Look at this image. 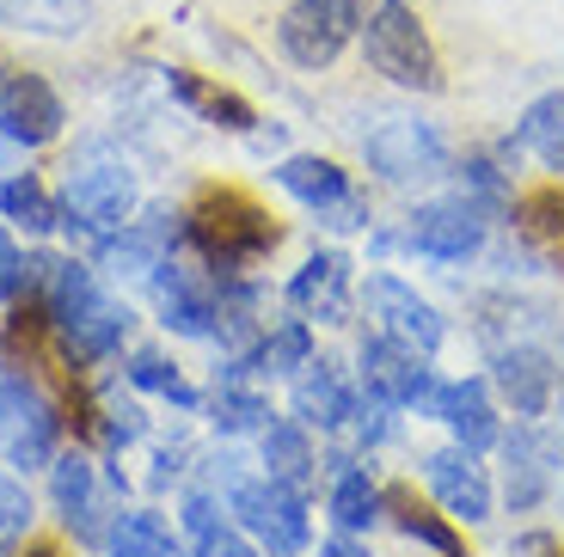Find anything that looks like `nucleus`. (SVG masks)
<instances>
[{
	"mask_svg": "<svg viewBox=\"0 0 564 557\" xmlns=\"http://www.w3.org/2000/svg\"><path fill=\"white\" fill-rule=\"evenodd\" d=\"M50 490H56V509H62L68 527L99 533V472H93L80 454H68V460L50 466Z\"/></svg>",
	"mask_w": 564,
	"mask_h": 557,
	"instance_id": "412c9836",
	"label": "nucleus"
},
{
	"mask_svg": "<svg viewBox=\"0 0 564 557\" xmlns=\"http://www.w3.org/2000/svg\"><path fill=\"white\" fill-rule=\"evenodd\" d=\"M25 557H62V551H50V545H37V551H25Z\"/></svg>",
	"mask_w": 564,
	"mask_h": 557,
	"instance_id": "4c0bfd02",
	"label": "nucleus"
},
{
	"mask_svg": "<svg viewBox=\"0 0 564 557\" xmlns=\"http://www.w3.org/2000/svg\"><path fill=\"white\" fill-rule=\"evenodd\" d=\"M129 380H135V386H148V392H166L172 404H184V411L197 404V392L184 386V380H178V368H172V362H160V356H135V362H129Z\"/></svg>",
	"mask_w": 564,
	"mask_h": 557,
	"instance_id": "473e14b6",
	"label": "nucleus"
},
{
	"mask_svg": "<svg viewBox=\"0 0 564 557\" xmlns=\"http://www.w3.org/2000/svg\"><path fill=\"white\" fill-rule=\"evenodd\" d=\"M62 417L25 374H0V460L7 466H50L56 460Z\"/></svg>",
	"mask_w": 564,
	"mask_h": 557,
	"instance_id": "423d86ee",
	"label": "nucleus"
},
{
	"mask_svg": "<svg viewBox=\"0 0 564 557\" xmlns=\"http://www.w3.org/2000/svg\"><path fill=\"white\" fill-rule=\"evenodd\" d=\"M43 319L62 331L74 362H99L129 337V307L105 301L80 264H43Z\"/></svg>",
	"mask_w": 564,
	"mask_h": 557,
	"instance_id": "f257e3e1",
	"label": "nucleus"
},
{
	"mask_svg": "<svg viewBox=\"0 0 564 557\" xmlns=\"http://www.w3.org/2000/svg\"><path fill=\"white\" fill-rule=\"evenodd\" d=\"M368 307L381 319V337L417 349V356H436L442 349V313L423 301L417 288H405L399 276H375L368 282Z\"/></svg>",
	"mask_w": 564,
	"mask_h": 557,
	"instance_id": "f8f14e48",
	"label": "nucleus"
},
{
	"mask_svg": "<svg viewBox=\"0 0 564 557\" xmlns=\"http://www.w3.org/2000/svg\"><path fill=\"white\" fill-rule=\"evenodd\" d=\"M154 307H160V319L172 325V331H184V337H215V288L209 282H197V270H184V264H160L154 276Z\"/></svg>",
	"mask_w": 564,
	"mask_h": 557,
	"instance_id": "f3484780",
	"label": "nucleus"
},
{
	"mask_svg": "<svg viewBox=\"0 0 564 557\" xmlns=\"http://www.w3.org/2000/svg\"><path fill=\"white\" fill-rule=\"evenodd\" d=\"M184 515H191V533H197V557H258L252 545L240 539V533L234 527H221V521H215V509L209 502H191V509H184Z\"/></svg>",
	"mask_w": 564,
	"mask_h": 557,
	"instance_id": "7c9ffc66",
	"label": "nucleus"
},
{
	"mask_svg": "<svg viewBox=\"0 0 564 557\" xmlns=\"http://www.w3.org/2000/svg\"><path fill=\"white\" fill-rule=\"evenodd\" d=\"M289 301H295L301 319H319V325H344L350 319V258L344 251H319L295 270L289 282Z\"/></svg>",
	"mask_w": 564,
	"mask_h": 557,
	"instance_id": "2eb2a0df",
	"label": "nucleus"
},
{
	"mask_svg": "<svg viewBox=\"0 0 564 557\" xmlns=\"http://www.w3.org/2000/svg\"><path fill=\"white\" fill-rule=\"evenodd\" d=\"M362 160L387 184H430L448 172V148H442V135L423 117H381L362 135Z\"/></svg>",
	"mask_w": 564,
	"mask_h": 557,
	"instance_id": "20e7f679",
	"label": "nucleus"
},
{
	"mask_svg": "<svg viewBox=\"0 0 564 557\" xmlns=\"http://www.w3.org/2000/svg\"><path fill=\"white\" fill-rule=\"evenodd\" d=\"M184 239L203 251V264L215 276H240V270H252L258 258L276 251V227L246 190H209L184 215Z\"/></svg>",
	"mask_w": 564,
	"mask_h": 557,
	"instance_id": "f03ea898",
	"label": "nucleus"
},
{
	"mask_svg": "<svg viewBox=\"0 0 564 557\" xmlns=\"http://www.w3.org/2000/svg\"><path fill=\"white\" fill-rule=\"evenodd\" d=\"M166 86H172V98H178V105H191V111L209 117V123H221V129H258V117H252V105H246V98L221 92V86L197 80V74L172 68V74H166Z\"/></svg>",
	"mask_w": 564,
	"mask_h": 557,
	"instance_id": "5701e85b",
	"label": "nucleus"
},
{
	"mask_svg": "<svg viewBox=\"0 0 564 557\" xmlns=\"http://www.w3.org/2000/svg\"><path fill=\"white\" fill-rule=\"evenodd\" d=\"M430 411L460 435V447H491L497 441V411H491L485 380H454V386H436Z\"/></svg>",
	"mask_w": 564,
	"mask_h": 557,
	"instance_id": "a211bd4d",
	"label": "nucleus"
},
{
	"mask_svg": "<svg viewBox=\"0 0 564 557\" xmlns=\"http://www.w3.org/2000/svg\"><path fill=\"white\" fill-rule=\"evenodd\" d=\"M387 509H393V521H399V533H405V539L430 545V551H442V557H466L460 533H454L448 521H436L430 509H417V502H411L405 490H393V496H387Z\"/></svg>",
	"mask_w": 564,
	"mask_h": 557,
	"instance_id": "a878e982",
	"label": "nucleus"
},
{
	"mask_svg": "<svg viewBox=\"0 0 564 557\" xmlns=\"http://www.w3.org/2000/svg\"><path fill=\"white\" fill-rule=\"evenodd\" d=\"M491 380L522 417H540L552 404V386H558V362H552V349H534V343H509L497 349L491 362Z\"/></svg>",
	"mask_w": 564,
	"mask_h": 557,
	"instance_id": "dca6fc26",
	"label": "nucleus"
},
{
	"mask_svg": "<svg viewBox=\"0 0 564 557\" xmlns=\"http://www.w3.org/2000/svg\"><path fill=\"white\" fill-rule=\"evenodd\" d=\"M375 515H381V490L368 484V472H344L332 484V521L344 533H362V527H375Z\"/></svg>",
	"mask_w": 564,
	"mask_h": 557,
	"instance_id": "cd10ccee",
	"label": "nucleus"
},
{
	"mask_svg": "<svg viewBox=\"0 0 564 557\" xmlns=\"http://www.w3.org/2000/svg\"><path fill=\"white\" fill-rule=\"evenodd\" d=\"M68 111H62V98L50 80L37 74H13V80L0 86V135L19 141V148H43V141H56Z\"/></svg>",
	"mask_w": 564,
	"mask_h": 557,
	"instance_id": "ddd939ff",
	"label": "nucleus"
},
{
	"mask_svg": "<svg viewBox=\"0 0 564 557\" xmlns=\"http://www.w3.org/2000/svg\"><path fill=\"white\" fill-rule=\"evenodd\" d=\"M362 43H368L375 74H387L393 86H405V92H442L436 43H430V31L417 25V13H411L405 0H381L362 25Z\"/></svg>",
	"mask_w": 564,
	"mask_h": 557,
	"instance_id": "7ed1b4c3",
	"label": "nucleus"
},
{
	"mask_svg": "<svg viewBox=\"0 0 564 557\" xmlns=\"http://www.w3.org/2000/svg\"><path fill=\"white\" fill-rule=\"evenodd\" d=\"M31 533V496L19 478L0 472V545H19Z\"/></svg>",
	"mask_w": 564,
	"mask_h": 557,
	"instance_id": "72a5a7b5",
	"label": "nucleus"
},
{
	"mask_svg": "<svg viewBox=\"0 0 564 557\" xmlns=\"http://www.w3.org/2000/svg\"><path fill=\"white\" fill-rule=\"evenodd\" d=\"M485 227H491V215L479 196H442L411 215V251L436 258V264H460L485 245Z\"/></svg>",
	"mask_w": 564,
	"mask_h": 557,
	"instance_id": "1a4fd4ad",
	"label": "nucleus"
},
{
	"mask_svg": "<svg viewBox=\"0 0 564 557\" xmlns=\"http://www.w3.org/2000/svg\"><path fill=\"white\" fill-rule=\"evenodd\" d=\"M215 423H221L227 435H240V429H264V423H270V404L258 398V392L221 386V392H215Z\"/></svg>",
	"mask_w": 564,
	"mask_h": 557,
	"instance_id": "2f4dec72",
	"label": "nucleus"
},
{
	"mask_svg": "<svg viewBox=\"0 0 564 557\" xmlns=\"http://www.w3.org/2000/svg\"><path fill=\"white\" fill-rule=\"evenodd\" d=\"M313 362V337L307 325H282L276 337H264V343L252 349V368L258 374H295V368Z\"/></svg>",
	"mask_w": 564,
	"mask_h": 557,
	"instance_id": "c756f323",
	"label": "nucleus"
},
{
	"mask_svg": "<svg viewBox=\"0 0 564 557\" xmlns=\"http://www.w3.org/2000/svg\"><path fill=\"white\" fill-rule=\"evenodd\" d=\"M93 19V0H0V25L37 31V37H74Z\"/></svg>",
	"mask_w": 564,
	"mask_h": 557,
	"instance_id": "4be33fe9",
	"label": "nucleus"
},
{
	"mask_svg": "<svg viewBox=\"0 0 564 557\" xmlns=\"http://www.w3.org/2000/svg\"><path fill=\"white\" fill-rule=\"evenodd\" d=\"M423 478L436 490V502L454 521H485L491 515V478L479 466V447H442L423 460Z\"/></svg>",
	"mask_w": 564,
	"mask_h": 557,
	"instance_id": "4468645a",
	"label": "nucleus"
},
{
	"mask_svg": "<svg viewBox=\"0 0 564 557\" xmlns=\"http://www.w3.org/2000/svg\"><path fill=\"white\" fill-rule=\"evenodd\" d=\"M516 141H522L546 172H564V92L534 98L522 111V123H516Z\"/></svg>",
	"mask_w": 564,
	"mask_h": 557,
	"instance_id": "b1692460",
	"label": "nucleus"
},
{
	"mask_svg": "<svg viewBox=\"0 0 564 557\" xmlns=\"http://www.w3.org/2000/svg\"><path fill=\"white\" fill-rule=\"evenodd\" d=\"M19 288H25V258H19V245L7 239V227H0V301H13Z\"/></svg>",
	"mask_w": 564,
	"mask_h": 557,
	"instance_id": "c9c22d12",
	"label": "nucleus"
},
{
	"mask_svg": "<svg viewBox=\"0 0 564 557\" xmlns=\"http://www.w3.org/2000/svg\"><path fill=\"white\" fill-rule=\"evenodd\" d=\"M111 557H184V551H178V539L166 533L160 515H117Z\"/></svg>",
	"mask_w": 564,
	"mask_h": 557,
	"instance_id": "bb28decb",
	"label": "nucleus"
},
{
	"mask_svg": "<svg viewBox=\"0 0 564 557\" xmlns=\"http://www.w3.org/2000/svg\"><path fill=\"white\" fill-rule=\"evenodd\" d=\"M295 417L319 423V429H344V423L356 417V398H350V386L338 380L332 362H319V368L307 362V374H301V386H295Z\"/></svg>",
	"mask_w": 564,
	"mask_h": 557,
	"instance_id": "aec40b11",
	"label": "nucleus"
},
{
	"mask_svg": "<svg viewBox=\"0 0 564 557\" xmlns=\"http://www.w3.org/2000/svg\"><path fill=\"white\" fill-rule=\"evenodd\" d=\"M503 454H509V502L516 509H534L540 496H546V484H552V441L546 435H534V429H516L503 441Z\"/></svg>",
	"mask_w": 564,
	"mask_h": 557,
	"instance_id": "6ab92c4d",
	"label": "nucleus"
},
{
	"mask_svg": "<svg viewBox=\"0 0 564 557\" xmlns=\"http://www.w3.org/2000/svg\"><path fill=\"white\" fill-rule=\"evenodd\" d=\"M319 557H368V545H356L350 533H338V539H325Z\"/></svg>",
	"mask_w": 564,
	"mask_h": 557,
	"instance_id": "e433bc0d",
	"label": "nucleus"
},
{
	"mask_svg": "<svg viewBox=\"0 0 564 557\" xmlns=\"http://www.w3.org/2000/svg\"><path fill=\"white\" fill-rule=\"evenodd\" d=\"M522 227H528V233H552V239H564V196H558V190L528 196V203H522Z\"/></svg>",
	"mask_w": 564,
	"mask_h": 557,
	"instance_id": "f704fd0d",
	"label": "nucleus"
},
{
	"mask_svg": "<svg viewBox=\"0 0 564 557\" xmlns=\"http://www.w3.org/2000/svg\"><path fill=\"white\" fill-rule=\"evenodd\" d=\"M264 472L289 490H301L313 478V447L301 423H264Z\"/></svg>",
	"mask_w": 564,
	"mask_h": 557,
	"instance_id": "393cba45",
	"label": "nucleus"
},
{
	"mask_svg": "<svg viewBox=\"0 0 564 557\" xmlns=\"http://www.w3.org/2000/svg\"><path fill=\"white\" fill-rule=\"evenodd\" d=\"M362 386H368V398L387 404V411H411V404L430 411V398H436V380H430L423 356L405 343H393V337H368L362 343Z\"/></svg>",
	"mask_w": 564,
	"mask_h": 557,
	"instance_id": "9d476101",
	"label": "nucleus"
},
{
	"mask_svg": "<svg viewBox=\"0 0 564 557\" xmlns=\"http://www.w3.org/2000/svg\"><path fill=\"white\" fill-rule=\"evenodd\" d=\"M356 25H362L356 0H295L276 25V43L295 68H325V62H338V50L350 43Z\"/></svg>",
	"mask_w": 564,
	"mask_h": 557,
	"instance_id": "6e6552de",
	"label": "nucleus"
},
{
	"mask_svg": "<svg viewBox=\"0 0 564 557\" xmlns=\"http://www.w3.org/2000/svg\"><path fill=\"white\" fill-rule=\"evenodd\" d=\"M129 209H135V172L105 148H86L68 166V215L86 233H111V227H129Z\"/></svg>",
	"mask_w": 564,
	"mask_h": 557,
	"instance_id": "39448f33",
	"label": "nucleus"
},
{
	"mask_svg": "<svg viewBox=\"0 0 564 557\" xmlns=\"http://www.w3.org/2000/svg\"><path fill=\"white\" fill-rule=\"evenodd\" d=\"M276 184L289 196H301L325 227H362V203L350 190V172L338 160H319V154H295L276 166Z\"/></svg>",
	"mask_w": 564,
	"mask_h": 557,
	"instance_id": "9b49d317",
	"label": "nucleus"
},
{
	"mask_svg": "<svg viewBox=\"0 0 564 557\" xmlns=\"http://www.w3.org/2000/svg\"><path fill=\"white\" fill-rule=\"evenodd\" d=\"M227 502H234L240 527L252 533L270 557H295L301 545H307V502H301V490L276 484V478H252V484L227 490Z\"/></svg>",
	"mask_w": 564,
	"mask_h": 557,
	"instance_id": "0eeeda50",
	"label": "nucleus"
},
{
	"mask_svg": "<svg viewBox=\"0 0 564 557\" xmlns=\"http://www.w3.org/2000/svg\"><path fill=\"white\" fill-rule=\"evenodd\" d=\"M0 209H7V221L31 227V233H50V227H56V203L43 196V184L31 178V172L0 184Z\"/></svg>",
	"mask_w": 564,
	"mask_h": 557,
	"instance_id": "c85d7f7f",
	"label": "nucleus"
}]
</instances>
